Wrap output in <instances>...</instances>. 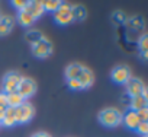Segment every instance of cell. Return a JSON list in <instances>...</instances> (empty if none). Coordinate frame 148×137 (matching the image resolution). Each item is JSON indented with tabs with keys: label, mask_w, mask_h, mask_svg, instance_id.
Returning a JSON list of instances; mask_svg holds the SVG:
<instances>
[{
	"label": "cell",
	"mask_w": 148,
	"mask_h": 137,
	"mask_svg": "<svg viewBox=\"0 0 148 137\" xmlns=\"http://www.w3.org/2000/svg\"><path fill=\"white\" fill-rule=\"evenodd\" d=\"M125 25H126L129 29H139V28L144 25V22H142V19H141V18L134 16V18L126 19V21H125Z\"/></svg>",
	"instance_id": "obj_21"
},
{
	"label": "cell",
	"mask_w": 148,
	"mask_h": 137,
	"mask_svg": "<svg viewBox=\"0 0 148 137\" xmlns=\"http://www.w3.org/2000/svg\"><path fill=\"white\" fill-rule=\"evenodd\" d=\"M42 38H44V37H42L41 31H38V29H29V31L25 34V39H26L31 45H35V44L39 42Z\"/></svg>",
	"instance_id": "obj_18"
},
{
	"label": "cell",
	"mask_w": 148,
	"mask_h": 137,
	"mask_svg": "<svg viewBox=\"0 0 148 137\" xmlns=\"http://www.w3.org/2000/svg\"><path fill=\"white\" fill-rule=\"evenodd\" d=\"M84 66L79 64V63H73L70 66H67L65 68V79L67 80H71V79H77L80 76V73L83 72Z\"/></svg>",
	"instance_id": "obj_12"
},
{
	"label": "cell",
	"mask_w": 148,
	"mask_h": 137,
	"mask_svg": "<svg viewBox=\"0 0 148 137\" xmlns=\"http://www.w3.org/2000/svg\"><path fill=\"white\" fill-rule=\"evenodd\" d=\"M25 10L36 21L39 19L42 15H44V8H42V2H38V0H35V2H28V6L25 8Z\"/></svg>",
	"instance_id": "obj_10"
},
{
	"label": "cell",
	"mask_w": 148,
	"mask_h": 137,
	"mask_svg": "<svg viewBox=\"0 0 148 137\" xmlns=\"http://www.w3.org/2000/svg\"><path fill=\"white\" fill-rule=\"evenodd\" d=\"M129 107L132 111H139L142 108H147V98H144L142 95H138V96H134L131 98V102H129Z\"/></svg>",
	"instance_id": "obj_15"
},
{
	"label": "cell",
	"mask_w": 148,
	"mask_h": 137,
	"mask_svg": "<svg viewBox=\"0 0 148 137\" xmlns=\"http://www.w3.org/2000/svg\"><path fill=\"white\" fill-rule=\"evenodd\" d=\"M23 99L25 98H31L35 92H36V83L29 79V77H22L19 86H18V91H16Z\"/></svg>",
	"instance_id": "obj_7"
},
{
	"label": "cell",
	"mask_w": 148,
	"mask_h": 137,
	"mask_svg": "<svg viewBox=\"0 0 148 137\" xmlns=\"http://www.w3.org/2000/svg\"><path fill=\"white\" fill-rule=\"evenodd\" d=\"M125 85H126V93H128L131 98L141 95V93H142V91L145 89L144 82H142L141 79H136V77H131Z\"/></svg>",
	"instance_id": "obj_8"
},
{
	"label": "cell",
	"mask_w": 148,
	"mask_h": 137,
	"mask_svg": "<svg viewBox=\"0 0 148 137\" xmlns=\"http://www.w3.org/2000/svg\"><path fill=\"white\" fill-rule=\"evenodd\" d=\"M15 21L10 16H0V37L8 35L13 28Z\"/></svg>",
	"instance_id": "obj_14"
},
{
	"label": "cell",
	"mask_w": 148,
	"mask_h": 137,
	"mask_svg": "<svg viewBox=\"0 0 148 137\" xmlns=\"http://www.w3.org/2000/svg\"><path fill=\"white\" fill-rule=\"evenodd\" d=\"M8 108V96L5 92H0V111H5Z\"/></svg>",
	"instance_id": "obj_27"
},
{
	"label": "cell",
	"mask_w": 148,
	"mask_h": 137,
	"mask_svg": "<svg viewBox=\"0 0 148 137\" xmlns=\"http://www.w3.org/2000/svg\"><path fill=\"white\" fill-rule=\"evenodd\" d=\"M12 5H13L15 9H18L21 12V10H25V8L28 6V2H26V0H13Z\"/></svg>",
	"instance_id": "obj_23"
},
{
	"label": "cell",
	"mask_w": 148,
	"mask_h": 137,
	"mask_svg": "<svg viewBox=\"0 0 148 137\" xmlns=\"http://www.w3.org/2000/svg\"><path fill=\"white\" fill-rule=\"evenodd\" d=\"M122 122L125 124L126 128H129V130H136V127H138L139 122H141V118L138 117V114H136L135 111L129 109V111H126V112L122 115Z\"/></svg>",
	"instance_id": "obj_9"
},
{
	"label": "cell",
	"mask_w": 148,
	"mask_h": 137,
	"mask_svg": "<svg viewBox=\"0 0 148 137\" xmlns=\"http://www.w3.org/2000/svg\"><path fill=\"white\" fill-rule=\"evenodd\" d=\"M135 131L139 133V134H142V136H147V133H148V124H147V121H141Z\"/></svg>",
	"instance_id": "obj_24"
},
{
	"label": "cell",
	"mask_w": 148,
	"mask_h": 137,
	"mask_svg": "<svg viewBox=\"0 0 148 137\" xmlns=\"http://www.w3.org/2000/svg\"><path fill=\"white\" fill-rule=\"evenodd\" d=\"M54 19L58 25H68L74 21L73 16V8L68 3H61V6L54 12Z\"/></svg>",
	"instance_id": "obj_2"
},
{
	"label": "cell",
	"mask_w": 148,
	"mask_h": 137,
	"mask_svg": "<svg viewBox=\"0 0 148 137\" xmlns=\"http://www.w3.org/2000/svg\"><path fill=\"white\" fill-rule=\"evenodd\" d=\"M6 96H8V107H10V108H18L19 105H22L25 102V99L18 92L6 93Z\"/></svg>",
	"instance_id": "obj_17"
},
{
	"label": "cell",
	"mask_w": 148,
	"mask_h": 137,
	"mask_svg": "<svg viewBox=\"0 0 148 137\" xmlns=\"http://www.w3.org/2000/svg\"><path fill=\"white\" fill-rule=\"evenodd\" d=\"M22 80V76L16 72H10L8 73L5 77H3V82H2V88L5 93H12V92H16L18 91V86Z\"/></svg>",
	"instance_id": "obj_4"
},
{
	"label": "cell",
	"mask_w": 148,
	"mask_h": 137,
	"mask_svg": "<svg viewBox=\"0 0 148 137\" xmlns=\"http://www.w3.org/2000/svg\"><path fill=\"white\" fill-rule=\"evenodd\" d=\"M35 109L29 102H23L18 108H15V117H16V124H25L29 122L34 118Z\"/></svg>",
	"instance_id": "obj_3"
},
{
	"label": "cell",
	"mask_w": 148,
	"mask_h": 137,
	"mask_svg": "<svg viewBox=\"0 0 148 137\" xmlns=\"http://www.w3.org/2000/svg\"><path fill=\"white\" fill-rule=\"evenodd\" d=\"M112 19H113L116 24H125L126 16H125V13H123L122 10H118V12H115V13L112 15Z\"/></svg>",
	"instance_id": "obj_22"
},
{
	"label": "cell",
	"mask_w": 148,
	"mask_h": 137,
	"mask_svg": "<svg viewBox=\"0 0 148 137\" xmlns=\"http://www.w3.org/2000/svg\"><path fill=\"white\" fill-rule=\"evenodd\" d=\"M73 8V16H74V21H84L86 16H87V10L84 6L82 5H76V6H71Z\"/></svg>",
	"instance_id": "obj_19"
},
{
	"label": "cell",
	"mask_w": 148,
	"mask_h": 137,
	"mask_svg": "<svg viewBox=\"0 0 148 137\" xmlns=\"http://www.w3.org/2000/svg\"><path fill=\"white\" fill-rule=\"evenodd\" d=\"M100 124H103L105 127H116L122 122V114L119 109H115V108H106V109H102L97 115Z\"/></svg>",
	"instance_id": "obj_1"
},
{
	"label": "cell",
	"mask_w": 148,
	"mask_h": 137,
	"mask_svg": "<svg viewBox=\"0 0 148 137\" xmlns=\"http://www.w3.org/2000/svg\"><path fill=\"white\" fill-rule=\"evenodd\" d=\"M77 80H79L82 89H87V88H90V86L93 85V80H95L92 70H89L87 67H84V68H83V72L80 73V76L77 77Z\"/></svg>",
	"instance_id": "obj_11"
},
{
	"label": "cell",
	"mask_w": 148,
	"mask_h": 137,
	"mask_svg": "<svg viewBox=\"0 0 148 137\" xmlns=\"http://www.w3.org/2000/svg\"><path fill=\"white\" fill-rule=\"evenodd\" d=\"M138 45H139V48H141L142 54H147V35H145V34L138 39Z\"/></svg>",
	"instance_id": "obj_26"
},
{
	"label": "cell",
	"mask_w": 148,
	"mask_h": 137,
	"mask_svg": "<svg viewBox=\"0 0 148 137\" xmlns=\"http://www.w3.org/2000/svg\"><path fill=\"white\" fill-rule=\"evenodd\" d=\"M0 125H5V127H13L16 125V117H15V108L8 107L3 112V120L0 122Z\"/></svg>",
	"instance_id": "obj_13"
},
{
	"label": "cell",
	"mask_w": 148,
	"mask_h": 137,
	"mask_svg": "<svg viewBox=\"0 0 148 137\" xmlns=\"http://www.w3.org/2000/svg\"><path fill=\"white\" fill-rule=\"evenodd\" d=\"M61 3L62 2H60V0H44V2H42V8H44V10L54 13L61 6Z\"/></svg>",
	"instance_id": "obj_20"
},
{
	"label": "cell",
	"mask_w": 148,
	"mask_h": 137,
	"mask_svg": "<svg viewBox=\"0 0 148 137\" xmlns=\"http://www.w3.org/2000/svg\"><path fill=\"white\" fill-rule=\"evenodd\" d=\"M32 137H51V136L47 134V133H36V134H34Z\"/></svg>",
	"instance_id": "obj_29"
},
{
	"label": "cell",
	"mask_w": 148,
	"mask_h": 137,
	"mask_svg": "<svg viewBox=\"0 0 148 137\" xmlns=\"http://www.w3.org/2000/svg\"><path fill=\"white\" fill-rule=\"evenodd\" d=\"M136 114H138V117L141 118V121H147V120H148V109H147V108H142V109L136 111Z\"/></svg>",
	"instance_id": "obj_28"
},
{
	"label": "cell",
	"mask_w": 148,
	"mask_h": 137,
	"mask_svg": "<svg viewBox=\"0 0 148 137\" xmlns=\"http://www.w3.org/2000/svg\"><path fill=\"white\" fill-rule=\"evenodd\" d=\"M112 80L115 83H119V85H125L132 76H131V70L128 66H116L113 70H112V75H110Z\"/></svg>",
	"instance_id": "obj_6"
},
{
	"label": "cell",
	"mask_w": 148,
	"mask_h": 137,
	"mask_svg": "<svg viewBox=\"0 0 148 137\" xmlns=\"http://www.w3.org/2000/svg\"><path fill=\"white\" fill-rule=\"evenodd\" d=\"M142 137H147V136H142Z\"/></svg>",
	"instance_id": "obj_30"
},
{
	"label": "cell",
	"mask_w": 148,
	"mask_h": 137,
	"mask_svg": "<svg viewBox=\"0 0 148 137\" xmlns=\"http://www.w3.org/2000/svg\"><path fill=\"white\" fill-rule=\"evenodd\" d=\"M67 85H68V88H70L71 91H80V89H82V86H80V83H79L77 79L67 80Z\"/></svg>",
	"instance_id": "obj_25"
},
{
	"label": "cell",
	"mask_w": 148,
	"mask_h": 137,
	"mask_svg": "<svg viewBox=\"0 0 148 137\" xmlns=\"http://www.w3.org/2000/svg\"><path fill=\"white\" fill-rule=\"evenodd\" d=\"M34 22H35V19H34L26 10H21V12L18 13V24H19V25L28 28V26H32Z\"/></svg>",
	"instance_id": "obj_16"
},
{
	"label": "cell",
	"mask_w": 148,
	"mask_h": 137,
	"mask_svg": "<svg viewBox=\"0 0 148 137\" xmlns=\"http://www.w3.org/2000/svg\"><path fill=\"white\" fill-rule=\"evenodd\" d=\"M32 53L38 58H47V57H49L52 54V44L48 39L42 38L39 42L32 45Z\"/></svg>",
	"instance_id": "obj_5"
}]
</instances>
